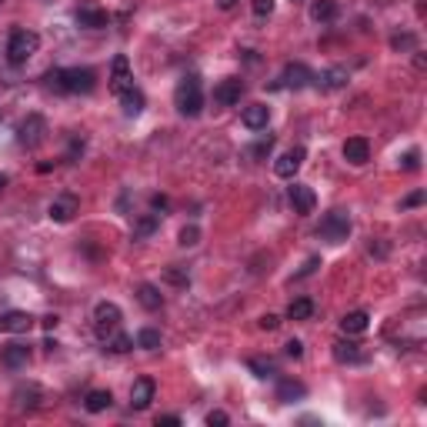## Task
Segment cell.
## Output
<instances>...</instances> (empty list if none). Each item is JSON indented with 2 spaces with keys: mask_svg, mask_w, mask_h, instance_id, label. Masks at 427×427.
Instances as JSON below:
<instances>
[{
  "mask_svg": "<svg viewBox=\"0 0 427 427\" xmlns=\"http://www.w3.org/2000/svg\"><path fill=\"white\" fill-rule=\"evenodd\" d=\"M47 84L61 94H90L97 87V74L90 67H64V70H50Z\"/></svg>",
  "mask_w": 427,
  "mask_h": 427,
  "instance_id": "cell-1",
  "label": "cell"
},
{
  "mask_svg": "<svg viewBox=\"0 0 427 427\" xmlns=\"http://www.w3.org/2000/svg\"><path fill=\"white\" fill-rule=\"evenodd\" d=\"M174 104H177V110L184 117H200V110H204V90H200V77L197 74L180 77V84L174 90Z\"/></svg>",
  "mask_w": 427,
  "mask_h": 427,
  "instance_id": "cell-2",
  "label": "cell"
},
{
  "mask_svg": "<svg viewBox=\"0 0 427 427\" xmlns=\"http://www.w3.org/2000/svg\"><path fill=\"white\" fill-rule=\"evenodd\" d=\"M37 47H41V37L34 34V30H23V27H17L14 34H10V41H7V61L14 67L27 64L34 54H37Z\"/></svg>",
  "mask_w": 427,
  "mask_h": 427,
  "instance_id": "cell-3",
  "label": "cell"
},
{
  "mask_svg": "<svg viewBox=\"0 0 427 427\" xmlns=\"http://www.w3.org/2000/svg\"><path fill=\"white\" fill-rule=\"evenodd\" d=\"M317 234L327 240V244H341V240H347V234H351V217L344 211H331L324 214V220H320Z\"/></svg>",
  "mask_w": 427,
  "mask_h": 427,
  "instance_id": "cell-4",
  "label": "cell"
},
{
  "mask_svg": "<svg viewBox=\"0 0 427 427\" xmlns=\"http://www.w3.org/2000/svg\"><path fill=\"white\" fill-rule=\"evenodd\" d=\"M121 307L117 304H110V300H101L97 307H94V327H97V334L101 337H110L117 327H121Z\"/></svg>",
  "mask_w": 427,
  "mask_h": 427,
  "instance_id": "cell-5",
  "label": "cell"
},
{
  "mask_svg": "<svg viewBox=\"0 0 427 427\" xmlns=\"http://www.w3.org/2000/svg\"><path fill=\"white\" fill-rule=\"evenodd\" d=\"M134 87V74H130V61L124 57V54H117L114 57V64H110V90L121 97L124 90H130Z\"/></svg>",
  "mask_w": 427,
  "mask_h": 427,
  "instance_id": "cell-6",
  "label": "cell"
},
{
  "mask_svg": "<svg viewBox=\"0 0 427 427\" xmlns=\"http://www.w3.org/2000/svg\"><path fill=\"white\" fill-rule=\"evenodd\" d=\"M304 157H307V150H304V147H291V150H284L278 160H274V174H278V177H284V180H294V174L300 171Z\"/></svg>",
  "mask_w": 427,
  "mask_h": 427,
  "instance_id": "cell-7",
  "label": "cell"
},
{
  "mask_svg": "<svg viewBox=\"0 0 427 427\" xmlns=\"http://www.w3.org/2000/svg\"><path fill=\"white\" fill-rule=\"evenodd\" d=\"M77 211H81V200H77L74 194H61V197H54V200H50V207H47L50 220H57V224L74 220V214H77Z\"/></svg>",
  "mask_w": 427,
  "mask_h": 427,
  "instance_id": "cell-8",
  "label": "cell"
},
{
  "mask_svg": "<svg viewBox=\"0 0 427 427\" xmlns=\"http://www.w3.org/2000/svg\"><path fill=\"white\" fill-rule=\"evenodd\" d=\"M240 97H244V81L240 77H227V81H220V84L214 87V101L224 107L240 104Z\"/></svg>",
  "mask_w": 427,
  "mask_h": 427,
  "instance_id": "cell-9",
  "label": "cell"
},
{
  "mask_svg": "<svg viewBox=\"0 0 427 427\" xmlns=\"http://www.w3.org/2000/svg\"><path fill=\"white\" fill-rule=\"evenodd\" d=\"M43 134H47V124H43V117H37V114H30L27 121L21 124V130H17V140H21L23 147H37L43 140Z\"/></svg>",
  "mask_w": 427,
  "mask_h": 427,
  "instance_id": "cell-10",
  "label": "cell"
},
{
  "mask_svg": "<svg viewBox=\"0 0 427 427\" xmlns=\"http://www.w3.org/2000/svg\"><path fill=\"white\" fill-rule=\"evenodd\" d=\"M77 23L87 27V30H104L110 23V17H107L104 7H97V3H81L77 7Z\"/></svg>",
  "mask_w": 427,
  "mask_h": 427,
  "instance_id": "cell-11",
  "label": "cell"
},
{
  "mask_svg": "<svg viewBox=\"0 0 427 427\" xmlns=\"http://www.w3.org/2000/svg\"><path fill=\"white\" fill-rule=\"evenodd\" d=\"M34 327V317L27 311H3L0 314V334H27Z\"/></svg>",
  "mask_w": 427,
  "mask_h": 427,
  "instance_id": "cell-12",
  "label": "cell"
},
{
  "mask_svg": "<svg viewBox=\"0 0 427 427\" xmlns=\"http://www.w3.org/2000/svg\"><path fill=\"white\" fill-rule=\"evenodd\" d=\"M154 394H157V384H154L150 377H137L134 387H130V407H134V410H147L150 401H154Z\"/></svg>",
  "mask_w": 427,
  "mask_h": 427,
  "instance_id": "cell-13",
  "label": "cell"
},
{
  "mask_svg": "<svg viewBox=\"0 0 427 427\" xmlns=\"http://www.w3.org/2000/svg\"><path fill=\"white\" fill-rule=\"evenodd\" d=\"M287 197H291L294 214H314V207H317V197H314V191H311L307 184H291Z\"/></svg>",
  "mask_w": 427,
  "mask_h": 427,
  "instance_id": "cell-14",
  "label": "cell"
},
{
  "mask_svg": "<svg viewBox=\"0 0 427 427\" xmlns=\"http://www.w3.org/2000/svg\"><path fill=\"white\" fill-rule=\"evenodd\" d=\"M344 157H347V164L364 167V164L371 160V144H367L364 137H347V140H344Z\"/></svg>",
  "mask_w": 427,
  "mask_h": 427,
  "instance_id": "cell-15",
  "label": "cell"
},
{
  "mask_svg": "<svg viewBox=\"0 0 427 427\" xmlns=\"http://www.w3.org/2000/svg\"><path fill=\"white\" fill-rule=\"evenodd\" d=\"M314 81V74H311V67L304 64H287L284 67V74H280V84L291 87V90H300V87H307Z\"/></svg>",
  "mask_w": 427,
  "mask_h": 427,
  "instance_id": "cell-16",
  "label": "cell"
},
{
  "mask_svg": "<svg viewBox=\"0 0 427 427\" xmlns=\"http://www.w3.org/2000/svg\"><path fill=\"white\" fill-rule=\"evenodd\" d=\"M267 121H271V107H267V104H251V107H244V127L264 130V127H267Z\"/></svg>",
  "mask_w": 427,
  "mask_h": 427,
  "instance_id": "cell-17",
  "label": "cell"
},
{
  "mask_svg": "<svg viewBox=\"0 0 427 427\" xmlns=\"http://www.w3.org/2000/svg\"><path fill=\"white\" fill-rule=\"evenodd\" d=\"M367 324H371V314H367V311H351V314H344L341 331L344 334H364Z\"/></svg>",
  "mask_w": 427,
  "mask_h": 427,
  "instance_id": "cell-18",
  "label": "cell"
},
{
  "mask_svg": "<svg viewBox=\"0 0 427 427\" xmlns=\"http://www.w3.org/2000/svg\"><path fill=\"white\" fill-rule=\"evenodd\" d=\"M307 394V387L300 384V381H294V377H284L278 384V401H284V404H291V401H300Z\"/></svg>",
  "mask_w": 427,
  "mask_h": 427,
  "instance_id": "cell-19",
  "label": "cell"
},
{
  "mask_svg": "<svg viewBox=\"0 0 427 427\" xmlns=\"http://www.w3.org/2000/svg\"><path fill=\"white\" fill-rule=\"evenodd\" d=\"M27 361H30V351H27L23 344H10V347L3 351V367H10V371L27 367Z\"/></svg>",
  "mask_w": 427,
  "mask_h": 427,
  "instance_id": "cell-20",
  "label": "cell"
},
{
  "mask_svg": "<svg viewBox=\"0 0 427 427\" xmlns=\"http://www.w3.org/2000/svg\"><path fill=\"white\" fill-rule=\"evenodd\" d=\"M337 10H341V7H337V0H314V3H311V17H314L317 23L334 21V17H337Z\"/></svg>",
  "mask_w": 427,
  "mask_h": 427,
  "instance_id": "cell-21",
  "label": "cell"
},
{
  "mask_svg": "<svg viewBox=\"0 0 427 427\" xmlns=\"http://www.w3.org/2000/svg\"><path fill=\"white\" fill-rule=\"evenodd\" d=\"M334 357L341 364H357L364 361V354H361V344H351V341H337L334 344Z\"/></svg>",
  "mask_w": 427,
  "mask_h": 427,
  "instance_id": "cell-22",
  "label": "cell"
},
{
  "mask_svg": "<svg viewBox=\"0 0 427 427\" xmlns=\"http://www.w3.org/2000/svg\"><path fill=\"white\" fill-rule=\"evenodd\" d=\"M121 107H124V114H127V117H137V114L144 110V94H140L137 87L124 90V94H121Z\"/></svg>",
  "mask_w": 427,
  "mask_h": 427,
  "instance_id": "cell-23",
  "label": "cell"
},
{
  "mask_svg": "<svg viewBox=\"0 0 427 427\" xmlns=\"http://www.w3.org/2000/svg\"><path fill=\"white\" fill-rule=\"evenodd\" d=\"M137 300L147 307V311H160V304H164V294L154 287V284H140L137 287Z\"/></svg>",
  "mask_w": 427,
  "mask_h": 427,
  "instance_id": "cell-24",
  "label": "cell"
},
{
  "mask_svg": "<svg viewBox=\"0 0 427 427\" xmlns=\"http://www.w3.org/2000/svg\"><path fill=\"white\" fill-rule=\"evenodd\" d=\"M37 397H41V387H37V384H27V387L21 384L17 390H14V404H17V407H37V404H41Z\"/></svg>",
  "mask_w": 427,
  "mask_h": 427,
  "instance_id": "cell-25",
  "label": "cell"
},
{
  "mask_svg": "<svg viewBox=\"0 0 427 427\" xmlns=\"http://www.w3.org/2000/svg\"><path fill=\"white\" fill-rule=\"evenodd\" d=\"M311 314H314V300H311V298L291 300V307H287V317H291V320H307Z\"/></svg>",
  "mask_w": 427,
  "mask_h": 427,
  "instance_id": "cell-26",
  "label": "cell"
},
{
  "mask_svg": "<svg viewBox=\"0 0 427 427\" xmlns=\"http://www.w3.org/2000/svg\"><path fill=\"white\" fill-rule=\"evenodd\" d=\"M110 401H114V397H110V390H90V394H87V401H84V407L90 410V414H101V410L110 407Z\"/></svg>",
  "mask_w": 427,
  "mask_h": 427,
  "instance_id": "cell-27",
  "label": "cell"
},
{
  "mask_svg": "<svg viewBox=\"0 0 427 427\" xmlns=\"http://www.w3.org/2000/svg\"><path fill=\"white\" fill-rule=\"evenodd\" d=\"M314 81H317V87H324V90H337V87H344L347 74H344L341 67H334V70H327L324 77H314Z\"/></svg>",
  "mask_w": 427,
  "mask_h": 427,
  "instance_id": "cell-28",
  "label": "cell"
},
{
  "mask_svg": "<svg viewBox=\"0 0 427 427\" xmlns=\"http://www.w3.org/2000/svg\"><path fill=\"white\" fill-rule=\"evenodd\" d=\"M157 231V214H144L137 224H134V240H144V237H150Z\"/></svg>",
  "mask_w": 427,
  "mask_h": 427,
  "instance_id": "cell-29",
  "label": "cell"
},
{
  "mask_svg": "<svg viewBox=\"0 0 427 427\" xmlns=\"http://www.w3.org/2000/svg\"><path fill=\"white\" fill-rule=\"evenodd\" d=\"M130 347H134V337H127V334H117V331H114V334L107 337V351H114V354H127Z\"/></svg>",
  "mask_w": 427,
  "mask_h": 427,
  "instance_id": "cell-30",
  "label": "cell"
},
{
  "mask_svg": "<svg viewBox=\"0 0 427 427\" xmlns=\"http://www.w3.org/2000/svg\"><path fill=\"white\" fill-rule=\"evenodd\" d=\"M251 371H254L257 377H274V374H278V367H274V361H271V357H251Z\"/></svg>",
  "mask_w": 427,
  "mask_h": 427,
  "instance_id": "cell-31",
  "label": "cell"
},
{
  "mask_svg": "<svg viewBox=\"0 0 427 427\" xmlns=\"http://www.w3.org/2000/svg\"><path fill=\"white\" fill-rule=\"evenodd\" d=\"M137 347H144V351H157V347H160V334H157L154 327L137 331Z\"/></svg>",
  "mask_w": 427,
  "mask_h": 427,
  "instance_id": "cell-32",
  "label": "cell"
},
{
  "mask_svg": "<svg viewBox=\"0 0 427 427\" xmlns=\"http://www.w3.org/2000/svg\"><path fill=\"white\" fill-rule=\"evenodd\" d=\"M164 280L174 284V287H187V284H191V274H187V267H167V271H164Z\"/></svg>",
  "mask_w": 427,
  "mask_h": 427,
  "instance_id": "cell-33",
  "label": "cell"
},
{
  "mask_svg": "<svg viewBox=\"0 0 427 427\" xmlns=\"http://www.w3.org/2000/svg\"><path fill=\"white\" fill-rule=\"evenodd\" d=\"M197 240H200V231L191 224V227H184V231H180V240H177V244H180V247H194Z\"/></svg>",
  "mask_w": 427,
  "mask_h": 427,
  "instance_id": "cell-34",
  "label": "cell"
},
{
  "mask_svg": "<svg viewBox=\"0 0 427 427\" xmlns=\"http://www.w3.org/2000/svg\"><path fill=\"white\" fill-rule=\"evenodd\" d=\"M254 17H271L274 14V0H254Z\"/></svg>",
  "mask_w": 427,
  "mask_h": 427,
  "instance_id": "cell-35",
  "label": "cell"
},
{
  "mask_svg": "<svg viewBox=\"0 0 427 427\" xmlns=\"http://www.w3.org/2000/svg\"><path fill=\"white\" fill-rule=\"evenodd\" d=\"M401 167H404V171H417V167H421V154H417V150H407Z\"/></svg>",
  "mask_w": 427,
  "mask_h": 427,
  "instance_id": "cell-36",
  "label": "cell"
},
{
  "mask_svg": "<svg viewBox=\"0 0 427 427\" xmlns=\"http://www.w3.org/2000/svg\"><path fill=\"white\" fill-rule=\"evenodd\" d=\"M271 147H274V140L267 137V140H260V144H254V147H251V157H257V160H260V157H267V154H271Z\"/></svg>",
  "mask_w": 427,
  "mask_h": 427,
  "instance_id": "cell-37",
  "label": "cell"
},
{
  "mask_svg": "<svg viewBox=\"0 0 427 427\" xmlns=\"http://www.w3.org/2000/svg\"><path fill=\"white\" fill-rule=\"evenodd\" d=\"M207 424L211 427H227L231 424V417H227L224 410H211V414H207Z\"/></svg>",
  "mask_w": 427,
  "mask_h": 427,
  "instance_id": "cell-38",
  "label": "cell"
},
{
  "mask_svg": "<svg viewBox=\"0 0 427 427\" xmlns=\"http://www.w3.org/2000/svg\"><path fill=\"white\" fill-rule=\"evenodd\" d=\"M417 204H424V191H414V194H407L404 200H401V207H417Z\"/></svg>",
  "mask_w": 427,
  "mask_h": 427,
  "instance_id": "cell-39",
  "label": "cell"
},
{
  "mask_svg": "<svg viewBox=\"0 0 427 427\" xmlns=\"http://www.w3.org/2000/svg\"><path fill=\"white\" fill-rule=\"evenodd\" d=\"M287 357L300 361V357H304V344H300V341H287Z\"/></svg>",
  "mask_w": 427,
  "mask_h": 427,
  "instance_id": "cell-40",
  "label": "cell"
},
{
  "mask_svg": "<svg viewBox=\"0 0 427 427\" xmlns=\"http://www.w3.org/2000/svg\"><path fill=\"white\" fill-rule=\"evenodd\" d=\"M257 324H260V331H278V324H280V320L274 317V314H264V317L257 320Z\"/></svg>",
  "mask_w": 427,
  "mask_h": 427,
  "instance_id": "cell-41",
  "label": "cell"
},
{
  "mask_svg": "<svg viewBox=\"0 0 427 427\" xmlns=\"http://www.w3.org/2000/svg\"><path fill=\"white\" fill-rule=\"evenodd\" d=\"M157 427H180V417L177 414H164V417H157Z\"/></svg>",
  "mask_w": 427,
  "mask_h": 427,
  "instance_id": "cell-42",
  "label": "cell"
},
{
  "mask_svg": "<svg viewBox=\"0 0 427 427\" xmlns=\"http://www.w3.org/2000/svg\"><path fill=\"white\" fill-rule=\"evenodd\" d=\"M317 264H320L317 257H311V260H307V264H304V267H300V274H298V278H307V274H311V271H314V267H317Z\"/></svg>",
  "mask_w": 427,
  "mask_h": 427,
  "instance_id": "cell-43",
  "label": "cell"
},
{
  "mask_svg": "<svg viewBox=\"0 0 427 427\" xmlns=\"http://www.w3.org/2000/svg\"><path fill=\"white\" fill-rule=\"evenodd\" d=\"M150 204H154V211H167V197H160V194H154Z\"/></svg>",
  "mask_w": 427,
  "mask_h": 427,
  "instance_id": "cell-44",
  "label": "cell"
},
{
  "mask_svg": "<svg viewBox=\"0 0 427 427\" xmlns=\"http://www.w3.org/2000/svg\"><path fill=\"white\" fill-rule=\"evenodd\" d=\"M41 324L47 327V331H54V327H57V314H47V317H41Z\"/></svg>",
  "mask_w": 427,
  "mask_h": 427,
  "instance_id": "cell-45",
  "label": "cell"
},
{
  "mask_svg": "<svg viewBox=\"0 0 427 427\" xmlns=\"http://www.w3.org/2000/svg\"><path fill=\"white\" fill-rule=\"evenodd\" d=\"M394 47H414V37H394Z\"/></svg>",
  "mask_w": 427,
  "mask_h": 427,
  "instance_id": "cell-46",
  "label": "cell"
},
{
  "mask_svg": "<svg viewBox=\"0 0 427 427\" xmlns=\"http://www.w3.org/2000/svg\"><path fill=\"white\" fill-rule=\"evenodd\" d=\"M217 3H220V10H234L237 7V0H217Z\"/></svg>",
  "mask_w": 427,
  "mask_h": 427,
  "instance_id": "cell-47",
  "label": "cell"
},
{
  "mask_svg": "<svg viewBox=\"0 0 427 427\" xmlns=\"http://www.w3.org/2000/svg\"><path fill=\"white\" fill-rule=\"evenodd\" d=\"M3 187H7V177H3V174H0V191H3Z\"/></svg>",
  "mask_w": 427,
  "mask_h": 427,
  "instance_id": "cell-48",
  "label": "cell"
},
{
  "mask_svg": "<svg viewBox=\"0 0 427 427\" xmlns=\"http://www.w3.org/2000/svg\"><path fill=\"white\" fill-rule=\"evenodd\" d=\"M0 3H3V0H0Z\"/></svg>",
  "mask_w": 427,
  "mask_h": 427,
  "instance_id": "cell-49",
  "label": "cell"
}]
</instances>
